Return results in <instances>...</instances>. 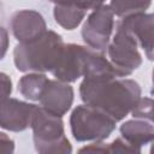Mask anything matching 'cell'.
<instances>
[{
    "mask_svg": "<svg viewBox=\"0 0 154 154\" xmlns=\"http://www.w3.org/2000/svg\"><path fill=\"white\" fill-rule=\"evenodd\" d=\"M152 0H111L108 5L114 16L123 18L134 13L146 12Z\"/></svg>",
    "mask_w": 154,
    "mask_h": 154,
    "instance_id": "obj_15",
    "label": "cell"
},
{
    "mask_svg": "<svg viewBox=\"0 0 154 154\" xmlns=\"http://www.w3.org/2000/svg\"><path fill=\"white\" fill-rule=\"evenodd\" d=\"M130 113L134 118H141L153 122V100L147 96H141Z\"/></svg>",
    "mask_w": 154,
    "mask_h": 154,
    "instance_id": "obj_16",
    "label": "cell"
},
{
    "mask_svg": "<svg viewBox=\"0 0 154 154\" xmlns=\"http://www.w3.org/2000/svg\"><path fill=\"white\" fill-rule=\"evenodd\" d=\"M10 46V38H8V32L5 28L0 26V60H2L7 53Z\"/></svg>",
    "mask_w": 154,
    "mask_h": 154,
    "instance_id": "obj_21",
    "label": "cell"
},
{
    "mask_svg": "<svg viewBox=\"0 0 154 154\" xmlns=\"http://www.w3.org/2000/svg\"><path fill=\"white\" fill-rule=\"evenodd\" d=\"M48 1L53 2L54 5H57V4L75 5V6H78L81 8H84L85 11H88V10H94L99 6H101L102 4H105L106 0H48Z\"/></svg>",
    "mask_w": 154,
    "mask_h": 154,
    "instance_id": "obj_18",
    "label": "cell"
},
{
    "mask_svg": "<svg viewBox=\"0 0 154 154\" xmlns=\"http://www.w3.org/2000/svg\"><path fill=\"white\" fill-rule=\"evenodd\" d=\"M64 43L63 37L53 30L35 40L19 42L13 49L14 65L20 72H51Z\"/></svg>",
    "mask_w": 154,
    "mask_h": 154,
    "instance_id": "obj_2",
    "label": "cell"
},
{
    "mask_svg": "<svg viewBox=\"0 0 154 154\" xmlns=\"http://www.w3.org/2000/svg\"><path fill=\"white\" fill-rule=\"evenodd\" d=\"M136 38L119 23H116V32L107 46L108 60L123 73L130 76L142 64V55L137 48Z\"/></svg>",
    "mask_w": 154,
    "mask_h": 154,
    "instance_id": "obj_5",
    "label": "cell"
},
{
    "mask_svg": "<svg viewBox=\"0 0 154 154\" xmlns=\"http://www.w3.org/2000/svg\"><path fill=\"white\" fill-rule=\"evenodd\" d=\"M114 29V14L109 5L102 4L94 8L82 26V38L85 46L105 52Z\"/></svg>",
    "mask_w": 154,
    "mask_h": 154,
    "instance_id": "obj_6",
    "label": "cell"
},
{
    "mask_svg": "<svg viewBox=\"0 0 154 154\" xmlns=\"http://www.w3.org/2000/svg\"><path fill=\"white\" fill-rule=\"evenodd\" d=\"M10 25L18 42L35 40L48 30L43 16L35 10H19L14 12Z\"/></svg>",
    "mask_w": 154,
    "mask_h": 154,
    "instance_id": "obj_10",
    "label": "cell"
},
{
    "mask_svg": "<svg viewBox=\"0 0 154 154\" xmlns=\"http://www.w3.org/2000/svg\"><path fill=\"white\" fill-rule=\"evenodd\" d=\"M14 141L5 132L0 131V153H13Z\"/></svg>",
    "mask_w": 154,
    "mask_h": 154,
    "instance_id": "obj_20",
    "label": "cell"
},
{
    "mask_svg": "<svg viewBox=\"0 0 154 154\" xmlns=\"http://www.w3.org/2000/svg\"><path fill=\"white\" fill-rule=\"evenodd\" d=\"M88 49V46L64 43L58 61L51 73L59 81L66 83L76 82L78 78L83 77Z\"/></svg>",
    "mask_w": 154,
    "mask_h": 154,
    "instance_id": "obj_7",
    "label": "cell"
},
{
    "mask_svg": "<svg viewBox=\"0 0 154 154\" xmlns=\"http://www.w3.org/2000/svg\"><path fill=\"white\" fill-rule=\"evenodd\" d=\"M117 122L103 111L87 103L78 105L70 116V129L77 142L105 141L116 130Z\"/></svg>",
    "mask_w": 154,
    "mask_h": 154,
    "instance_id": "obj_4",
    "label": "cell"
},
{
    "mask_svg": "<svg viewBox=\"0 0 154 154\" xmlns=\"http://www.w3.org/2000/svg\"><path fill=\"white\" fill-rule=\"evenodd\" d=\"M87 11L75 5L57 4L53 8V16L55 22L66 30L76 29L84 19Z\"/></svg>",
    "mask_w": 154,
    "mask_h": 154,
    "instance_id": "obj_13",
    "label": "cell"
},
{
    "mask_svg": "<svg viewBox=\"0 0 154 154\" xmlns=\"http://www.w3.org/2000/svg\"><path fill=\"white\" fill-rule=\"evenodd\" d=\"M48 79L42 72H28L18 81V91L26 100L38 101Z\"/></svg>",
    "mask_w": 154,
    "mask_h": 154,
    "instance_id": "obj_14",
    "label": "cell"
},
{
    "mask_svg": "<svg viewBox=\"0 0 154 154\" xmlns=\"http://www.w3.org/2000/svg\"><path fill=\"white\" fill-rule=\"evenodd\" d=\"M122 137L138 149L149 144L154 140V125L152 120L132 118L123 123L119 128Z\"/></svg>",
    "mask_w": 154,
    "mask_h": 154,
    "instance_id": "obj_12",
    "label": "cell"
},
{
    "mask_svg": "<svg viewBox=\"0 0 154 154\" xmlns=\"http://www.w3.org/2000/svg\"><path fill=\"white\" fill-rule=\"evenodd\" d=\"M107 153H141V149L130 144L123 137H117L113 142L107 143Z\"/></svg>",
    "mask_w": 154,
    "mask_h": 154,
    "instance_id": "obj_17",
    "label": "cell"
},
{
    "mask_svg": "<svg viewBox=\"0 0 154 154\" xmlns=\"http://www.w3.org/2000/svg\"><path fill=\"white\" fill-rule=\"evenodd\" d=\"M12 93V81L7 73L0 72V102L7 99Z\"/></svg>",
    "mask_w": 154,
    "mask_h": 154,
    "instance_id": "obj_19",
    "label": "cell"
},
{
    "mask_svg": "<svg viewBox=\"0 0 154 154\" xmlns=\"http://www.w3.org/2000/svg\"><path fill=\"white\" fill-rule=\"evenodd\" d=\"M36 105L14 97H7L0 102V128L19 132L26 130L31 124Z\"/></svg>",
    "mask_w": 154,
    "mask_h": 154,
    "instance_id": "obj_8",
    "label": "cell"
},
{
    "mask_svg": "<svg viewBox=\"0 0 154 154\" xmlns=\"http://www.w3.org/2000/svg\"><path fill=\"white\" fill-rule=\"evenodd\" d=\"M123 28H125L137 41V43L143 48L148 60H153V14L146 12L134 13L117 22Z\"/></svg>",
    "mask_w": 154,
    "mask_h": 154,
    "instance_id": "obj_11",
    "label": "cell"
},
{
    "mask_svg": "<svg viewBox=\"0 0 154 154\" xmlns=\"http://www.w3.org/2000/svg\"><path fill=\"white\" fill-rule=\"evenodd\" d=\"M75 91L70 83L59 79H48L38 99L40 106L55 116L63 117L71 108Z\"/></svg>",
    "mask_w": 154,
    "mask_h": 154,
    "instance_id": "obj_9",
    "label": "cell"
},
{
    "mask_svg": "<svg viewBox=\"0 0 154 154\" xmlns=\"http://www.w3.org/2000/svg\"><path fill=\"white\" fill-rule=\"evenodd\" d=\"M140 84L126 77L83 78L79 96L89 106L96 107L116 122L123 120L141 97Z\"/></svg>",
    "mask_w": 154,
    "mask_h": 154,
    "instance_id": "obj_1",
    "label": "cell"
},
{
    "mask_svg": "<svg viewBox=\"0 0 154 154\" xmlns=\"http://www.w3.org/2000/svg\"><path fill=\"white\" fill-rule=\"evenodd\" d=\"M30 128L36 152L40 154H70L72 146L65 136L61 117L36 106Z\"/></svg>",
    "mask_w": 154,
    "mask_h": 154,
    "instance_id": "obj_3",
    "label": "cell"
}]
</instances>
